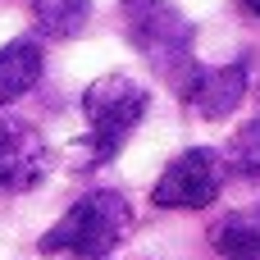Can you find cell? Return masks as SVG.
<instances>
[{
    "mask_svg": "<svg viewBox=\"0 0 260 260\" xmlns=\"http://www.w3.org/2000/svg\"><path fill=\"white\" fill-rule=\"evenodd\" d=\"M133 206L123 192H87L78 197L59 224H50L37 242L41 256H78V260H105L128 233H133Z\"/></svg>",
    "mask_w": 260,
    "mask_h": 260,
    "instance_id": "6da1fadb",
    "label": "cell"
},
{
    "mask_svg": "<svg viewBox=\"0 0 260 260\" xmlns=\"http://www.w3.org/2000/svg\"><path fill=\"white\" fill-rule=\"evenodd\" d=\"M146 87L128 73H105L82 91V114H87V137L78 142V155L87 165H110L128 137L137 133V123L146 119Z\"/></svg>",
    "mask_w": 260,
    "mask_h": 260,
    "instance_id": "7a4b0ae2",
    "label": "cell"
},
{
    "mask_svg": "<svg viewBox=\"0 0 260 260\" xmlns=\"http://www.w3.org/2000/svg\"><path fill=\"white\" fill-rule=\"evenodd\" d=\"M119 14H123V37L133 41V50L169 82H187V73L197 69L192 64V23L178 5L169 0H119Z\"/></svg>",
    "mask_w": 260,
    "mask_h": 260,
    "instance_id": "3957f363",
    "label": "cell"
},
{
    "mask_svg": "<svg viewBox=\"0 0 260 260\" xmlns=\"http://www.w3.org/2000/svg\"><path fill=\"white\" fill-rule=\"evenodd\" d=\"M224 192V155L215 146H192L165 165L151 187V206L160 210H206Z\"/></svg>",
    "mask_w": 260,
    "mask_h": 260,
    "instance_id": "277c9868",
    "label": "cell"
},
{
    "mask_svg": "<svg viewBox=\"0 0 260 260\" xmlns=\"http://www.w3.org/2000/svg\"><path fill=\"white\" fill-rule=\"evenodd\" d=\"M50 174V146L27 119H0V192H32Z\"/></svg>",
    "mask_w": 260,
    "mask_h": 260,
    "instance_id": "5b68a950",
    "label": "cell"
},
{
    "mask_svg": "<svg viewBox=\"0 0 260 260\" xmlns=\"http://www.w3.org/2000/svg\"><path fill=\"white\" fill-rule=\"evenodd\" d=\"M247 82H251L247 64L233 59V64H215V69H192L178 91H183V105H187L197 119L219 123V119H229V114L242 105Z\"/></svg>",
    "mask_w": 260,
    "mask_h": 260,
    "instance_id": "8992f818",
    "label": "cell"
},
{
    "mask_svg": "<svg viewBox=\"0 0 260 260\" xmlns=\"http://www.w3.org/2000/svg\"><path fill=\"white\" fill-rule=\"evenodd\" d=\"M41 82V46L32 37H14L0 46V110L27 96Z\"/></svg>",
    "mask_w": 260,
    "mask_h": 260,
    "instance_id": "52a82bcc",
    "label": "cell"
},
{
    "mask_svg": "<svg viewBox=\"0 0 260 260\" xmlns=\"http://www.w3.org/2000/svg\"><path fill=\"white\" fill-rule=\"evenodd\" d=\"M210 247L219 260H260V206L224 215L210 233Z\"/></svg>",
    "mask_w": 260,
    "mask_h": 260,
    "instance_id": "ba28073f",
    "label": "cell"
},
{
    "mask_svg": "<svg viewBox=\"0 0 260 260\" xmlns=\"http://www.w3.org/2000/svg\"><path fill=\"white\" fill-rule=\"evenodd\" d=\"M32 14H37V23H41L46 37L69 41L91 18V0H32Z\"/></svg>",
    "mask_w": 260,
    "mask_h": 260,
    "instance_id": "9c48e42d",
    "label": "cell"
},
{
    "mask_svg": "<svg viewBox=\"0 0 260 260\" xmlns=\"http://www.w3.org/2000/svg\"><path fill=\"white\" fill-rule=\"evenodd\" d=\"M229 165L238 169V178L247 183H260V119L242 123L229 142Z\"/></svg>",
    "mask_w": 260,
    "mask_h": 260,
    "instance_id": "30bf717a",
    "label": "cell"
},
{
    "mask_svg": "<svg viewBox=\"0 0 260 260\" xmlns=\"http://www.w3.org/2000/svg\"><path fill=\"white\" fill-rule=\"evenodd\" d=\"M238 5H242V14H251V18L260 23V0H238Z\"/></svg>",
    "mask_w": 260,
    "mask_h": 260,
    "instance_id": "8fae6325",
    "label": "cell"
}]
</instances>
